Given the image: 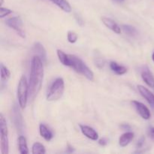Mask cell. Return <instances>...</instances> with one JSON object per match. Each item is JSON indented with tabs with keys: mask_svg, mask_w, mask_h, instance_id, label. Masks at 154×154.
I'll use <instances>...</instances> for the list:
<instances>
[{
	"mask_svg": "<svg viewBox=\"0 0 154 154\" xmlns=\"http://www.w3.org/2000/svg\"><path fill=\"white\" fill-rule=\"evenodd\" d=\"M43 64V62L37 56H34L32 59L29 80L28 82L29 97L30 99H34L42 88L44 78Z\"/></svg>",
	"mask_w": 154,
	"mask_h": 154,
	"instance_id": "cell-1",
	"label": "cell"
},
{
	"mask_svg": "<svg viewBox=\"0 0 154 154\" xmlns=\"http://www.w3.org/2000/svg\"><path fill=\"white\" fill-rule=\"evenodd\" d=\"M69 67L73 69L75 72H78L83 76L85 77L87 79L90 81H93L94 74L92 72L91 69L83 62L81 58L75 55L69 54Z\"/></svg>",
	"mask_w": 154,
	"mask_h": 154,
	"instance_id": "cell-2",
	"label": "cell"
},
{
	"mask_svg": "<svg viewBox=\"0 0 154 154\" xmlns=\"http://www.w3.org/2000/svg\"><path fill=\"white\" fill-rule=\"evenodd\" d=\"M65 90L64 80L58 78L53 82L47 94V100L49 102L57 101L63 96Z\"/></svg>",
	"mask_w": 154,
	"mask_h": 154,
	"instance_id": "cell-3",
	"label": "cell"
},
{
	"mask_svg": "<svg viewBox=\"0 0 154 154\" xmlns=\"http://www.w3.org/2000/svg\"><path fill=\"white\" fill-rule=\"evenodd\" d=\"M17 99L21 109H24L26 106L29 97V83L25 75H23L20 79L17 86Z\"/></svg>",
	"mask_w": 154,
	"mask_h": 154,
	"instance_id": "cell-4",
	"label": "cell"
},
{
	"mask_svg": "<svg viewBox=\"0 0 154 154\" xmlns=\"http://www.w3.org/2000/svg\"><path fill=\"white\" fill-rule=\"evenodd\" d=\"M5 24L8 27L14 30L17 34L20 36L22 38H26V33L23 29V23L20 17H12L5 20Z\"/></svg>",
	"mask_w": 154,
	"mask_h": 154,
	"instance_id": "cell-5",
	"label": "cell"
},
{
	"mask_svg": "<svg viewBox=\"0 0 154 154\" xmlns=\"http://www.w3.org/2000/svg\"><path fill=\"white\" fill-rule=\"evenodd\" d=\"M132 104L133 105L134 108H135L137 112L140 116L144 120H149L150 118V111L147 106L138 101H132Z\"/></svg>",
	"mask_w": 154,
	"mask_h": 154,
	"instance_id": "cell-6",
	"label": "cell"
},
{
	"mask_svg": "<svg viewBox=\"0 0 154 154\" xmlns=\"http://www.w3.org/2000/svg\"><path fill=\"white\" fill-rule=\"evenodd\" d=\"M138 90L140 93V94L141 95L143 98L147 100V102H148L149 105L151 106L152 109L154 111V94L152 92H150V90L147 88L144 87V86L138 85Z\"/></svg>",
	"mask_w": 154,
	"mask_h": 154,
	"instance_id": "cell-7",
	"label": "cell"
},
{
	"mask_svg": "<svg viewBox=\"0 0 154 154\" xmlns=\"http://www.w3.org/2000/svg\"><path fill=\"white\" fill-rule=\"evenodd\" d=\"M141 78L147 86L154 88V76L147 66H144L141 72Z\"/></svg>",
	"mask_w": 154,
	"mask_h": 154,
	"instance_id": "cell-8",
	"label": "cell"
},
{
	"mask_svg": "<svg viewBox=\"0 0 154 154\" xmlns=\"http://www.w3.org/2000/svg\"><path fill=\"white\" fill-rule=\"evenodd\" d=\"M80 129H81V132L87 138H90L93 141H96L99 138V134L94 129L90 126H86V125H80Z\"/></svg>",
	"mask_w": 154,
	"mask_h": 154,
	"instance_id": "cell-9",
	"label": "cell"
},
{
	"mask_svg": "<svg viewBox=\"0 0 154 154\" xmlns=\"http://www.w3.org/2000/svg\"><path fill=\"white\" fill-rule=\"evenodd\" d=\"M13 115H12V120H13L15 126L17 129L19 131L23 130V118L22 115H21L20 110L18 109L17 107L14 105L13 108Z\"/></svg>",
	"mask_w": 154,
	"mask_h": 154,
	"instance_id": "cell-10",
	"label": "cell"
},
{
	"mask_svg": "<svg viewBox=\"0 0 154 154\" xmlns=\"http://www.w3.org/2000/svg\"><path fill=\"white\" fill-rule=\"evenodd\" d=\"M32 51L35 54V56H37L42 60L43 63H46L47 62V51L43 45L39 42H36L33 45Z\"/></svg>",
	"mask_w": 154,
	"mask_h": 154,
	"instance_id": "cell-11",
	"label": "cell"
},
{
	"mask_svg": "<svg viewBox=\"0 0 154 154\" xmlns=\"http://www.w3.org/2000/svg\"><path fill=\"white\" fill-rule=\"evenodd\" d=\"M102 21L104 23V25L106 27H108L109 29L112 30L113 32H114L117 33V34H120V33H121L122 29L120 28V26H119L115 21L113 20L112 19L103 17H102Z\"/></svg>",
	"mask_w": 154,
	"mask_h": 154,
	"instance_id": "cell-12",
	"label": "cell"
},
{
	"mask_svg": "<svg viewBox=\"0 0 154 154\" xmlns=\"http://www.w3.org/2000/svg\"><path fill=\"white\" fill-rule=\"evenodd\" d=\"M134 138V133L132 132H126L119 138V144L121 147H126Z\"/></svg>",
	"mask_w": 154,
	"mask_h": 154,
	"instance_id": "cell-13",
	"label": "cell"
},
{
	"mask_svg": "<svg viewBox=\"0 0 154 154\" xmlns=\"http://www.w3.org/2000/svg\"><path fill=\"white\" fill-rule=\"evenodd\" d=\"M39 132H40L41 136L48 141H51L54 137V134L50 130L49 128L46 125L42 124V123L39 126Z\"/></svg>",
	"mask_w": 154,
	"mask_h": 154,
	"instance_id": "cell-14",
	"label": "cell"
},
{
	"mask_svg": "<svg viewBox=\"0 0 154 154\" xmlns=\"http://www.w3.org/2000/svg\"><path fill=\"white\" fill-rule=\"evenodd\" d=\"M110 68H111V71L117 75H123L127 72V69L125 66H121L116 62H111Z\"/></svg>",
	"mask_w": 154,
	"mask_h": 154,
	"instance_id": "cell-15",
	"label": "cell"
},
{
	"mask_svg": "<svg viewBox=\"0 0 154 154\" xmlns=\"http://www.w3.org/2000/svg\"><path fill=\"white\" fill-rule=\"evenodd\" d=\"M50 1L66 13H70L72 11V7L67 0H50Z\"/></svg>",
	"mask_w": 154,
	"mask_h": 154,
	"instance_id": "cell-16",
	"label": "cell"
},
{
	"mask_svg": "<svg viewBox=\"0 0 154 154\" xmlns=\"http://www.w3.org/2000/svg\"><path fill=\"white\" fill-rule=\"evenodd\" d=\"M18 148L19 151L21 154H27L29 153L28 147H27V143L26 138L23 135H20L18 137Z\"/></svg>",
	"mask_w": 154,
	"mask_h": 154,
	"instance_id": "cell-17",
	"label": "cell"
},
{
	"mask_svg": "<svg viewBox=\"0 0 154 154\" xmlns=\"http://www.w3.org/2000/svg\"><path fill=\"white\" fill-rule=\"evenodd\" d=\"M1 153L2 154H8L9 142L8 135H1Z\"/></svg>",
	"mask_w": 154,
	"mask_h": 154,
	"instance_id": "cell-18",
	"label": "cell"
},
{
	"mask_svg": "<svg viewBox=\"0 0 154 154\" xmlns=\"http://www.w3.org/2000/svg\"><path fill=\"white\" fill-rule=\"evenodd\" d=\"M121 29L126 35L131 36V37H135L138 35V30L132 26L123 24V25H122Z\"/></svg>",
	"mask_w": 154,
	"mask_h": 154,
	"instance_id": "cell-19",
	"label": "cell"
},
{
	"mask_svg": "<svg viewBox=\"0 0 154 154\" xmlns=\"http://www.w3.org/2000/svg\"><path fill=\"white\" fill-rule=\"evenodd\" d=\"M57 56L63 65L66 66H69V54H66V53L63 52L61 50H57Z\"/></svg>",
	"mask_w": 154,
	"mask_h": 154,
	"instance_id": "cell-20",
	"label": "cell"
},
{
	"mask_svg": "<svg viewBox=\"0 0 154 154\" xmlns=\"http://www.w3.org/2000/svg\"><path fill=\"white\" fill-rule=\"evenodd\" d=\"M32 153L33 154L45 153H46V149L42 144L39 142H35L33 144L32 147Z\"/></svg>",
	"mask_w": 154,
	"mask_h": 154,
	"instance_id": "cell-21",
	"label": "cell"
},
{
	"mask_svg": "<svg viewBox=\"0 0 154 154\" xmlns=\"http://www.w3.org/2000/svg\"><path fill=\"white\" fill-rule=\"evenodd\" d=\"M11 77V72L6 66L1 64V78L2 81H7Z\"/></svg>",
	"mask_w": 154,
	"mask_h": 154,
	"instance_id": "cell-22",
	"label": "cell"
},
{
	"mask_svg": "<svg viewBox=\"0 0 154 154\" xmlns=\"http://www.w3.org/2000/svg\"><path fill=\"white\" fill-rule=\"evenodd\" d=\"M78 36L77 35L76 32L73 31H69L67 33V39L69 41V42L70 43L74 44L78 41Z\"/></svg>",
	"mask_w": 154,
	"mask_h": 154,
	"instance_id": "cell-23",
	"label": "cell"
},
{
	"mask_svg": "<svg viewBox=\"0 0 154 154\" xmlns=\"http://www.w3.org/2000/svg\"><path fill=\"white\" fill-rule=\"evenodd\" d=\"M11 13L12 11L11 9L7 8L1 7V8H0V17L1 18L5 17L8 16V15Z\"/></svg>",
	"mask_w": 154,
	"mask_h": 154,
	"instance_id": "cell-24",
	"label": "cell"
},
{
	"mask_svg": "<svg viewBox=\"0 0 154 154\" xmlns=\"http://www.w3.org/2000/svg\"><path fill=\"white\" fill-rule=\"evenodd\" d=\"M144 141H145V138L144 137H141L136 143V148L137 149H141L142 147V146L144 145Z\"/></svg>",
	"mask_w": 154,
	"mask_h": 154,
	"instance_id": "cell-25",
	"label": "cell"
},
{
	"mask_svg": "<svg viewBox=\"0 0 154 154\" xmlns=\"http://www.w3.org/2000/svg\"><path fill=\"white\" fill-rule=\"evenodd\" d=\"M108 139L107 138H102L99 141V144L101 146H106L108 144Z\"/></svg>",
	"mask_w": 154,
	"mask_h": 154,
	"instance_id": "cell-26",
	"label": "cell"
},
{
	"mask_svg": "<svg viewBox=\"0 0 154 154\" xmlns=\"http://www.w3.org/2000/svg\"><path fill=\"white\" fill-rule=\"evenodd\" d=\"M75 19H76L77 22H78V24H80L81 26H82L83 24H84V20H83L82 18L81 17V16L78 15L77 14H75Z\"/></svg>",
	"mask_w": 154,
	"mask_h": 154,
	"instance_id": "cell-27",
	"label": "cell"
},
{
	"mask_svg": "<svg viewBox=\"0 0 154 154\" xmlns=\"http://www.w3.org/2000/svg\"><path fill=\"white\" fill-rule=\"evenodd\" d=\"M104 64H105V63H104V61L102 60H101V59H97V60H96V66H97L99 68H102L104 66Z\"/></svg>",
	"mask_w": 154,
	"mask_h": 154,
	"instance_id": "cell-28",
	"label": "cell"
},
{
	"mask_svg": "<svg viewBox=\"0 0 154 154\" xmlns=\"http://www.w3.org/2000/svg\"><path fill=\"white\" fill-rule=\"evenodd\" d=\"M148 134L150 138L154 141V127H150L148 130Z\"/></svg>",
	"mask_w": 154,
	"mask_h": 154,
	"instance_id": "cell-29",
	"label": "cell"
},
{
	"mask_svg": "<svg viewBox=\"0 0 154 154\" xmlns=\"http://www.w3.org/2000/svg\"><path fill=\"white\" fill-rule=\"evenodd\" d=\"M120 128H121L123 130H130L131 126H129V124H122L120 126Z\"/></svg>",
	"mask_w": 154,
	"mask_h": 154,
	"instance_id": "cell-30",
	"label": "cell"
},
{
	"mask_svg": "<svg viewBox=\"0 0 154 154\" xmlns=\"http://www.w3.org/2000/svg\"><path fill=\"white\" fill-rule=\"evenodd\" d=\"M66 152L67 153H72V152H75V149L73 148V147L70 145V144H68V147L66 148Z\"/></svg>",
	"mask_w": 154,
	"mask_h": 154,
	"instance_id": "cell-31",
	"label": "cell"
},
{
	"mask_svg": "<svg viewBox=\"0 0 154 154\" xmlns=\"http://www.w3.org/2000/svg\"><path fill=\"white\" fill-rule=\"evenodd\" d=\"M152 60H153V61L154 62V52H153V55H152Z\"/></svg>",
	"mask_w": 154,
	"mask_h": 154,
	"instance_id": "cell-32",
	"label": "cell"
},
{
	"mask_svg": "<svg viewBox=\"0 0 154 154\" xmlns=\"http://www.w3.org/2000/svg\"><path fill=\"white\" fill-rule=\"evenodd\" d=\"M3 2H4V0H1V3H0V5H2Z\"/></svg>",
	"mask_w": 154,
	"mask_h": 154,
	"instance_id": "cell-33",
	"label": "cell"
},
{
	"mask_svg": "<svg viewBox=\"0 0 154 154\" xmlns=\"http://www.w3.org/2000/svg\"><path fill=\"white\" fill-rule=\"evenodd\" d=\"M116 1L120 2H123V1H124V0H116Z\"/></svg>",
	"mask_w": 154,
	"mask_h": 154,
	"instance_id": "cell-34",
	"label": "cell"
}]
</instances>
